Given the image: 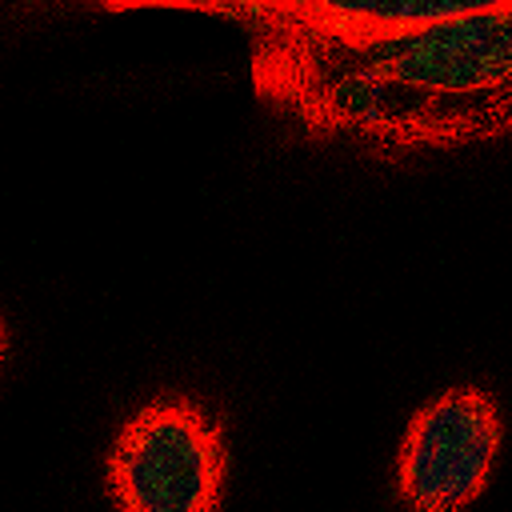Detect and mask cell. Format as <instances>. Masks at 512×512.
<instances>
[{"instance_id":"6da1fadb","label":"cell","mask_w":512,"mask_h":512,"mask_svg":"<svg viewBox=\"0 0 512 512\" xmlns=\"http://www.w3.org/2000/svg\"><path fill=\"white\" fill-rule=\"evenodd\" d=\"M284 116L312 140L376 156L512 136V0L472 4L464 16L336 68Z\"/></svg>"},{"instance_id":"7a4b0ae2","label":"cell","mask_w":512,"mask_h":512,"mask_svg":"<svg viewBox=\"0 0 512 512\" xmlns=\"http://www.w3.org/2000/svg\"><path fill=\"white\" fill-rule=\"evenodd\" d=\"M244 24L252 44V88L264 104L288 108L336 68L400 44L472 4H332V0H248L196 4Z\"/></svg>"},{"instance_id":"3957f363","label":"cell","mask_w":512,"mask_h":512,"mask_svg":"<svg viewBox=\"0 0 512 512\" xmlns=\"http://www.w3.org/2000/svg\"><path fill=\"white\" fill-rule=\"evenodd\" d=\"M104 476L116 512H216L228 480L224 428L192 396H160L124 420Z\"/></svg>"},{"instance_id":"277c9868","label":"cell","mask_w":512,"mask_h":512,"mask_svg":"<svg viewBox=\"0 0 512 512\" xmlns=\"http://www.w3.org/2000/svg\"><path fill=\"white\" fill-rule=\"evenodd\" d=\"M504 420L492 392L448 388L416 408L396 452V500L404 512L468 508L496 464Z\"/></svg>"}]
</instances>
